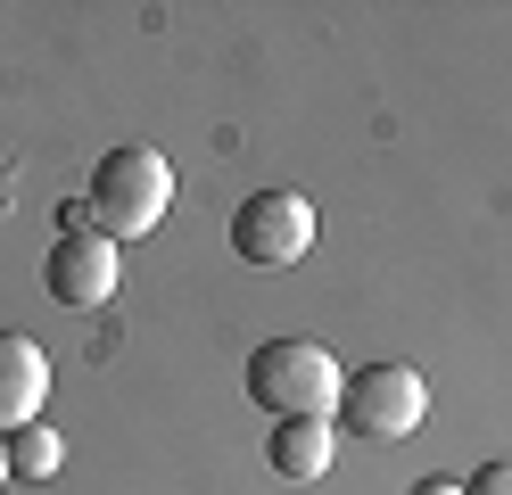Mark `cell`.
I'll use <instances>...</instances> for the list:
<instances>
[{
  "label": "cell",
  "mask_w": 512,
  "mask_h": 495,
  "mask_svg": "<svg viewBox=\"0 0 512 495\" xmlns=\"http://www.w3.org/2000/svg\"><path fill=\"white\" fill-rule=\"evenodd\" d=\"M314 223L323 215H314L298 190H256V198H240V215H232V256L281 273V264H298L314 248Z\"/></svg>",
  "instance_id": "cell-4"
},
{
  "label": "cell",
  "mask_w": 512,
  "mask_h": 495,
  "mask_svg": "<svg viewBox=\"0 0 512 495\" xmlns=\"http://www.w3.org/2000/svg\"><path fill=\"white\" fill-rule=\"evenodd\" d=\"M124 281V248L108 240V231H91V223H67L50 240V264H42V289L58 297V306H108Z\"/></svg>",
  "instance_id": "cell-5"
},
{
  "label": "cell",
  "mask_w": 512,
  "mask_h": 495,
  "mask_svg": "<svg viewBox=\"0 0 512 495\" xmlns=\"http://www.w3.org/2000/svg\"><path fill=\"white\" fill-rule=\"evenodd\" d=\"M339 355L323 339H265L248 355V396H256V413H273V421H339Z\"/></svg>",
  "instance_id": "cell-1"
},
{
  "label": "cell",
  "mask_w": 512,
  "mask_h": 495,
  "mask_svg": "<svg viewBox=\"0 0 512 495\" xmlns=\"http://www.w3.org/2000/svg\"><path fill=\"white\" fill-rule=\"evenodd\" d=\"M166 207H174V165H166V149L124 141V149H108L100 165H91V190H83L91 231H108V240H141V231L166 223Z\"/></svg>",
  "instance_id": "cell-2"
},
{
  "label": "cell",
  "mask_w": 512,
  "mask_h": 495,
  "mask_svg": "<svg viewBox=\"0 0 512 495\" xmlns=\"http://www.w3.org/2000/svg\"><path fill=\"white\" fill-rule=\"evenodd\" d=\"M422 413H430V380L413 372V363H364V372H347V388H339V429H356L372 446L413 438Z\"/></svg>",
  "instance_id": "cell-3"
},
{
  "label": "cell",
  "mask_w": 512,
  "mask_h": 495,
  "mask_svg": "<svg viewBox=\"0 0 512 495\" xmlns=\"http://www.w3.org/2000/svg\"><path fill=\"white\" fill-rule=\"evenodd\" d=\"M42 405H50V355L25 330H0V438L42 421Z\"/></svg>",
  "instance_id": "cell-6"
},
{
  "label": "cell",
  "mask_w": 512,
  "mask_h": 495,
  "mask_svg": "<svg viewBox=\"0 0 512 495\" xmlns=\"http://www.w3.org/2000/svg\"><path fill=\"white\" fill-rule=\"evenodd\" d=\"M463 495H512V462H479L463 479Z\"/></svg>",
  "instance_id": "cell-9"
},
{
  "label": "cell",
  "mask_w": 512,
  "mask_h": 495,
  "mask_svg": "<svg viewBox=\"0 0 512 495\" xmlns=\"http://www.w3.org/2000/svg\"><path fill=\"white\" fill-rule=\"evenodd\" d=\"M0 446H9V479H58V462H67V438H58L50 421H25Z\"/></svg>",
  "instance_id": "cell-8"
},
{
  "label": "cell",
  "mask_w": 512,
  "mask_h": 495,
  "mask_svg": "<svg viewBox=\"0 0 512 495\" xmlns=\"http://www.w3.org/2000/svg\"><path fill=\"white\" fill-rule=\"evenodd\" d=\"M0 487H9V446H0Z\"/></svg>",
  "instance_id": "cell-11"
},
{
  "label": "cell",
  "mask_w": 512,
  "mask_h": 495,
  "mask_svg": "<svg viewBox=\"0 0 512 495\" xmlns=\"http://www.w3.org/2000/svg\"><path fill=\"white\" fill-rule=\"evenodd\" d=\"M405 495H463V487H455V471H430V479H413Z\"/></svg>",
  "instance_id": "cell-10"
},
{
  "label": "cell",
  "mask_w": 512,
  "mask_h": 495,
  "mask_svg": "<svg viewBox=\"0 0 512 495\" xmlns=\"http://www.w3.org/2000/svg\"><path fill=\"white\" fill-rule=\"evenodd\" d=\"M265 462H273V479L314 487V479H331V462H339V429L331 421H273Z\"/></svg>",
  "instance_id": "cell-7"
}]
</instances>
